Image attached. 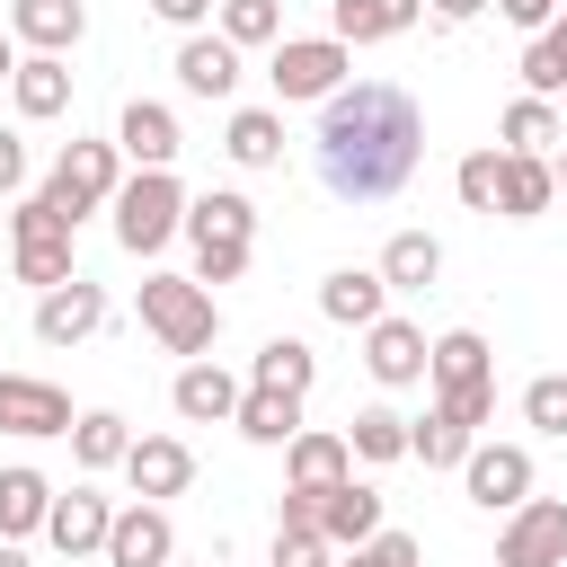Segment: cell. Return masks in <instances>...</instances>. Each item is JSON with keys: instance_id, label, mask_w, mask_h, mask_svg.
Listing matches in <instances>:
<instances>
[{"instance_id": "obj_1", "label": "cell", "mask_w": 567, "mask_h": 567, "mask_svg": "<svg viewBox=\"0 0 567 567\" xmlns=\"http://www.w3.org/2000/svg\"><path fill=\"white\" fill-rule=\"evenodd\" d=\"M425 159V106L390 80H354L319 106V177L337 204H390Z\"/></svg>"}, {"instance_id": "obj_2", "label": "cell", "mask_w": 567, "mask_h": 567, "mask_svg": "<svg viewBox=\"0 0 567 567\" xmlns=\"http://www.w3.org/2000/svg\"><path fill=\"white\" fill-rule=\"evenodd\" d=\"M177 230L195 239V284L213 292V284H239V275H248L257 204H248V195H230V186H213V195H186V221H177Z\"/></svg>"}, {"instance_id": "obj_3", "label": "cell", "mask_w": 567, "mask_h": 567, "mask_svg": "<svg viewBox=\"0 0 567 567\" xmlns=\"http://www.w3.org/2000/svg\"><path fill=\"white\" fill-rule=\"evenodd\" d=\"M425 372H434V416H452L461 434H478L487 408H496V354H487V337L478 328H443L425 346Z\"/></svg>"}, {"instance_id": "obj_4", "label": "cell", "mask_w": 567, "mask_h": 567, "mask_svg": "<svg viewBox=\"0 0 567 567\" xmlns=\"http://www.w3.org/2000/svg\"><path fill=\"white\" fill-rule=\"evenodd\" d=\"M115 239L133 248V257H151V248H168L177 239V221H186V186L168 177V168H133L124 186H115Z\"/></svg>"}, {"instance_id": "obj_5", "label": "cell", "mask_w": 567, "mask_h": 567, "mask_svg": "<svg viewBox=\"0 0 567 567\" xmlns=\"http://www.w3.org/2000/svg\"><path fill=\"white\" fill-rule=\"evenodd\" d=\"M142 328H151L168 354H204L213 328H221V310H213V292H204L195 275H151V284H142Z\"/></svg>"}, {"instance_id": "obj_6", "label": "cell", "mask_w": 567, "mask_h": 567, "mask_svg": "<svg viewBox=\"0 0 567 567\" xmlns=\"http://www.w3.org/2000/svg\"><path fill=\"white\" fill-rule=\"evenodd\" d=\"M115 186H124V151H115V142H71V151L53 159V177H44V204L80 230L97 204H115Z\"/></svg>"}, {"instance_id": "obj_7", "label": "cell", "mask_w": 567, "mask_h": 567, "mask_svg": "<svg viewBox=\"0 0 567 567\" xmlns=\"http://www.w3.org/2000/svg\"><path fill=\"white\" fill-rule=\"evenodd\" d=\"M9 257H18V284H35V292L71 284V221H62L44 195H18V213H9Z\"/></svg>"}, {"instance_id": "obj_8", "label": "cell", "mask_w": 567, "mask_h": 567, "mask_svg": "<svg viewBox=\"0 0 567 567\" xmlns=\"http://www.w3.org/2000/svg\"><path fill=\"white\" fill-rule=\"evenodd\" d=\"M346 71H354V53L337 44V35H284L275 44V62H266V80H275V97L284 106H301V97H337L346 89Z\"/></svg>"}, {"instance_id": "obj_9", "label": "cell", "mask_w": 567, "mask_h": 567, "mask_svg": "<svg viewBox=\"0 0 567 567\" xmlns=\"http://www.w3.org/2000/svg\"><path fill=\"white\" fill-rule=\"evenodd\" d=\"M496 567H567V505H558V496H523V505L505 514Z\"/></svg>"}, {"instance_id": "obj_10", "label": "cell", "mask_w": 567, "mask_h": 567, "mask_svg": "<svg viewBox=\"0 0 567 567\" xmlns=\"http://www.w3.org/2000/svg\"><path fill=\"white\" fill-rule=\"evenodd\" d=\"M461 487H470V505H487V514H514V505L532 496V452H523V443H470V461H461Z\"/></svg>"}, {"instance_id": "obj_11", "label": "cell", "mask_w": 567, "mask_h": 567, "mask_svg": "<svg viewBox=\"0 0 567 567\" xmlns=\"http://www.w3.org/2000/svg\"><path fill=\"white\" fill-rule=\"evenodd\" d=\"M106 567H168L177 558V532H168V514L159 505H124L115 523H106V549H97Z\"/></svg>"}, {"instance_id": "obj_12", "label": "cell", "mask_w": 567, "mask_h": 567, "mask_svg": "<svg viewBox=\"0 0 567 567\" xmlns=\"http://www.w3.org/2000/svg\"><path fill=\"white\" fill-rule=\"evenodd\" d=\"M0 434H71V399L35 372H0Z\"/></svg>"}, {"instance_id": "obj_13", "label": "cell", "mask_w": 567, "mask_h": 567, "mask_svg": "<svg viewBox=\"0 0 567 567\" xmlns=\"http://www.w3.org/2000/svg\"><path fill=\"white\" fill-rule=\"evenodd\" d=\"M97 328H106V292L80 284V275L35 301V337H44V346H80V337H97Z\"/></svg>"}, {"instance_id": "obj_14", "label": "cell", "mask_w": 567, "mask_h": 567, "mask_svg": "<svg viewBox=\"0 0 567 567\" xmlns=\"http://www.w3.org/2000/svg\"><path fill=\"white\" fill-rule=\"evenodd\" d=\"M372 532H381V487H363V478L319 487V540L328 549H363Z\"/></svg>"}, {"instance_id": "obj_15", "label": "cell", "mask_w": 567, "mask_h": 567, "mask_svg": "<svg viewBox=\"0 0 567 567\" xmlns=\"http://www.w3.org/2000/svg\"><path fill=\"white\" fill-rule=\"evenodd\" d=\"M363 363H372V381H390V390H408V381H425V328H408V319H372L363 328Z\"/></svg>"}, {"instance_id": "obj_16", "label": "cell", "mask_w": 567, "mask_h": 567, "mask_svg": "<svg viewBox=\"0 0 567 567\" xmlns=\"http://www.w3.org/2000/svg\"><path fill=\"white\" fill-rule=\"evenodd\" d=\"M124 478H133L142 505H159V496H177V487L195 478V452H186L177 434H142V443L124 452Z\"/></svg>"}, {"instance_id": "obj_17", "label": "cell", "mask_w": 567, "mask_h": 567, "mask_svg": "<svg viewBox=\"0 0 567 567\" xmlns=\"http://www.w3.org/2000/svg\"><path fill=\"white\" fill-rule=\"evenodd\" d=\"M106 523H115V505H106L97 487H71V496H53L44 540H53L62 558H89V549H106Z\"/></svg>"}, {"instance_id": "obj_18", "label": "cell", "mask_w": 567, "mask_h": 567, "mask_svg": "<svg viewBox=\"0 0 567 567\" xmlns=\"http://www.w3.org/2000/svg\"><path fill=\"white\" fill-rule=\"evenodd\" d=\"M115 151L133 159V168H168L186 142H177V115L168 106H151V97H133L124 106V124H115Z\"/></svg>"}, {"instance_id": "obj_19", "label": "cell", "mask_w": 567, "mask_h": 567, "mask_svg": "<svg viewBox=\"0 0 567 567\" xmlns=\"http://www.w3.org/2000/svg\"><path fill=\"white\" fill-rule=\"evenodd\" d=\"M168 408H177L186 425H221V416H239V381H230L221 363H186V372L168 381Z\"/></svg>"}, {"instance_id": "obj_20", "label": "cell", "mask_w": 567, "mask_h": 567, "mask_svg": "<svg viewBox=\"0 0 567 567\" xmlns=\"http://www.w3.org/2000/svg\"><path fill=\"white\" fill-rule=\"evenodd\" d=\"M284 470H292V487H301V496H319V487L354 478V452H346V434H319V425H301V434L284 443Z\"/></svg>"}, {"instance_id": "obj_21", "label": "cell", "mask_w": 567, "mask_h": 567, "mask_svg": "<svg viewBox=\"0 0 567 567\" xmlns=\"http://www.w3.org/2000/svg\"><path fill=\"white\" fill-rule=\"evenodd\" d=\"M9 97H18V115H27V124L62 115V106H71V62H62V53H27V62L9 71Z\"/></svg>"}, {"instance_id": "obj_22", "label": "cell", "mask_w": 567, "mask_h": 567, "mask_svg": "<svg viewBox=\"0 0 567 567\" xmlns=\"http://www.w3.org/2000/svg\"><path fill=\"white\" fill-rule=\"evenodd\" d=\"M9 27H18L35 53H71V44L89 35V9H80V0H18Z\"/></svg>"}, {"instance_id": "obj_23", "label": "cell", "mask_w": 567, "mask_h": 567, "mask_svg": "<svg viewBox=\"0 0 567 567\" xmlns=\"http://www.w3.org/2000/svg\"><path fill=\"white\" fill-rule=\"evenodd\" d=\"M416 9H425V0H337V27H328V35H337V44L354 53V44L408 35V27H416Z\"/></svg>"}, {"instance_id": "obj_24", "label": "cell", "mask_w": 567, "mask_h": 567, "mask_svg": "<svg viewBox=\"0 0 567 567\" xmlns=\"http://www.w3.org/2000/svg\"><path fill=\"white\" fill-rule=\"evenodd\" d=\"M177 80H186L195 97H230V89H239V44H221V35H186V44H177Z\"/></svg>"}, {"instance_id": "obj_25", "label": "cell", "mask_w": 567, "mask_h": 567, "mask_svg": "<svg viewBox=\"0 0 567 567\" xmlns=\"http://www.w3.org/2000/svg\"><path fill=\"white\" fill-rule=\"evenodd\" d=\"M549 195H558L549 159H523V151H505V168H496V213H505V221H532V213H549Z\"/></svg>"}, {"instance_id": "obj_26", "label": "cell", "mask_w": 567, "mask_h": 567, "mask_svg": "<svg viewBox=\"0 0 567 567\" xmlns=\"http://www.w3.org/2000/svg\"><path fill=\"white\" fill-rule=\"evenodd\" d=\"M381 301H390V284H381V275H363V266H346V275H328V284H319V310H328L337 328H372V319H381Z\"/></svg>"}, {"instance_id": "obj_27", "label": "cell", "mask_w": 567, "mask_h": 567, "mask_svg": "<svg viewBox=\"0 0 567 567\" xmlns=\"http://www.w3.org/2000/svg\"><path fill=\"white\" fill-rule=\"evenodd\" d=\"M44 514H53V487H44V470H0V540H27V532H44Z\"/></svg>"}, {"instance_id": "obj_28", "label": "cell", "mask_w": 567, "mask_h": 567, "mask_svg": "<svg viewBox=\"0 0 567 567\" xmlns=\"http://www.w3.org/2000/svg\"><path fill=\"white\" fill-rule=\"evenodd\" d=\"M372 275H381L390 292H425V284L443 275V248H434L425 230H399V239L381 248V266H372Z\"/></svg>"}, {"instance_id": "obj_29", "label": "cell", "mask_w": 567, "mask_h": 567, "mask_svg": "<svg viewBox=\"0 0 567 567\" xmlns=\"http://www.w3.org/2000/svg\"><path fill=\"white\" fill-rule=\"evenodd\" d=\"M310 381H319V354L301 337H275L257 354V372H248V390H284V399H310Z\"/></svg>"}, {"instance_id": "obj_30", "label": "cell", "mask_w": 567, "mask_h": 567, "mask_svg": "<svg viewBox=\"0 0 567 567\" xmlns=\"http://www.w3.org/2000/svg\"><path fill=\"white\" fill-rule=\"evenodd\" d=\"M523 97H567V18H549L532 44H523Z\"/></svg>"}, {"instance_id": "obj_31", "label": "cell", "mask_w": 567, "mask_h": 567, "mask_svg": "<svg viewBox=\"0 0 567 567\" xmlns=\"http://www.w3.org/2000/svg\"><path fill=\"white\" fill-rule=\"evenodd\" d=\"M221 151H230L239 168H275V159H284V115L239 106V115H230V133H221Z\"/></svg>"}, {"instance_id": "obj_32", "label": "cell", "mask_w": 567, "mask_h": 567, "mask_svg": "<svg viewBox=\"0 0 567 567\" xmlns=\"http://www.w3.org/2000/svg\"><path fill=\"white\" fill-rule=\"evenodd\" d=\"M248 443H292L301 434V399H284V390H239V416H230Z\"/></svg>"}, {"instance_id": "obj_33", "label": "cell", "mask_w": 567, "mask_h": 567, "mask_svg": "<svg viewBox=\"0 0 567 567\" xmlns=\"http://www.w3.org/2000/svg\"><path fill=\"white\" fill-rule=\"evenodd\" d=\"M124 452H133V434H124V416H115V408L71 416V461H80V470H115Z\"/></svg>"}, {"instance_id": "obj_34", "label": "cell", "mask_w": 567, "mask_h": 567, "mask_svg": "<svg viewBox=\"0 0 567 567\" xmlns=\"http://www.w3.org/2000/svg\"><path fill=\"white\" fill-rule=\"evenodd\" d=\"M549 142H567L558 106H549V97H514V106H505V151H523V159H549Z\"/></svg>"}, {"instance_id": "obj_35", "label": "cell", "mask_w": 567, "mask_h": 567, "mask_svg": "<svg viewBox=\"0 0 567 567\" xmlns=\"http://www.w3.org/2000/svg\"><path fill=\"white\" fill-rule=\"evenodd\" d=\"M346 452H354V461H408V416L363 408V416H354V434H346Z\"/></svg>"}, {"instance_id": "obj_36", "label": "cell", "mask_w": 567, "mask_h": 567, "mask_svg": "<svg viewBox=\"0 0 567 567\" xmlns=\"http://www.w3.org/2000/svg\"><path fill=\"white\" fill-rule=\"evenodd\" d=\"M221 44H284V9L275 0H221Z\"/></svg>"}, {"instance_id": "obj_37", "label": "cell", "mask_w": 567, "mask_h": 567, "mask_svg": "<svg viewBox=\"0 0 567 567\" xmlns=\"http://www.w3.org/2000/svg\"><path fill=\"white\" fill-rule=\"evenodd\" d=\"M408 452H416L425 470H461V461H470V434H461L452 416H425V425H408Z\"/></svg>"}, {"instance_id": "obj_38", "label": "cell", "mask_w": 567, "mask_h": 567, "mask_svg": "<svg viewBox=\"0 0 567 567\" xmlns=\"http://www.w3.org/2000/svg\"><path fill=\"white\" fill-rule=\"evenodd\" d=\"M496 168H505V151H470V159L452 168V186H461L470 213H496Z\"/></svg>"}, {"instance_id": "obj_39", "label": "cell", "mask_w": 567, "mask_h": 567, "mask_svg": "<svg viewBox=\"0 0 567 567\" xmlns=\"http://www.w3.org/2000/svg\"><path fill=\"white\" fill-rule=\"evenodd\" d=\"M523 416H532L540 434H567V372H540V381L523 390Z\"/></svg>"}, {"instance_id": "obj_40", "label": "cell", "mask_w": 567, "mask_h": 567, "mask_svg": "<svg viewBox=\"0 0 567 567\" xmlns=\"http://www.w3.org/2000/svg\"><path fill=\"white\" fill-rule=\"evenodd\" d=\"M346 567H416V540H408V532H390V523H381V532H372V540H363V549H354V558H346Z\"/></svg>"}, {"instance_id": "obj_41", "label": "cell", "mask_w": 567, "mask_h": 567, "mask_svg": "<svg viewBox=\"0 0 567 567\" xmlns=\"http://www.w3.org/2000/svg\"><path fill=\"white\" fill-rule=\"evenodd\" d=\"M275 567H337V549L319 532H275Z\"/></svg>"}, {"instance_id": "obj_42", "label": "cell", "mask_w": 567, "mask_h": 567, "mask_svg": "<svg viewBox=\"0 0 567 567\" xmlns=\"http://www.w3.org/2000/svg\"><path fill=\"white\" fill-rule=\"evenodd\" d=\"M18 186H27V142L0 133V195H18Z\"/></svg>"}, {"instance_id": "obj_43", "label": "cell", "mask_w": 567, "mask_h": 567, "mask_svg": "<svg viewBox=\"0 0 567 567\" xmlns=\"http://www.w3.org/2000/svg\"><path fill=\"white\" fill-rule=\"evenodd\" d=\"M496 9H505V18H514V27H532V35H540V27H549V18H558V0H496Z\"/></svg>"}, {"instance_id": "obj_44", "label": "cell", "mask_w": 567, "mask_h": 567, "mask_svg": "<svg viewBox=\"0 0 567 567\" xmlns=\"http://www.w3.org/2000/svg\"><path fill=\"white\" fill-rule=\"evenodd\" d=\"M151 9H159L168 27H204V18H213V0H151Z\"/></svg>"}, {"instance_id": "obj_45", "label": "cell", "mask_w": 567, "mask_h": 567, "mask_svg": "<svg viewBox=\"0 0 567 567\" xmlns=\"http://www.w3.org/2000/svg\"><path fill=\"white\" fill-rule=\"evenodd\" d=\"M425 9H434V18H452V27H461V18H478V9H487V0H425Z\"/></svg>"}, {"instance_id": "obj_46", "label": "cell", "mask_w": 567, "mask_h": 567, "mask_svg": "<svg viewBox=\"0 0 567 567\" xmlns=\"http://www.w3.org/2000/svg\"><path fill=\"white\" fill-rule=\"evenodd\" d=\"M549 177H558V195H567V142H558V151H549Z\"/></svg>"}, {"instance_id": "obj_47", "label": "cell", "mask_w": 567, "mask_h": 567, "mask_svg": "<svg viewBox=\"0 0 567 567\" xmlns=\"http://www.w3.org/2000/svg\"><path fill=\"white\" fill-rule=\"evenodd\" d=\"M0 567H35V558H27V549H18V540H0Z\"/></svg>"}, {"instance_id": "obj_48", "label": "cell", "mask_w": 567, "mask_h": 567, "mask_svg": "<svg viewBox=\"0 0 567 567\" xmlns=\"http://www.w3.org/2000/svg\"><path fill=\"white\" fill-rule=\"evenodd\" d=\"M9 71H18V44H9V35H0V80H9Z\"/></svg>"}, {"instance_id": "obj_49", "label": "cell", "mask_w": 567, "mask_h": 567, "mask_svg": "<svg viewBox=\"0 0 567 567\" xmlns=\"http://www.w3.org/2000/svg\"><path fill=\"white\" fill-rule=\"evenodd\" d=\"M558 124H567V106H558Z\"/></svg>"}, {"instance_id": "obj_50", "label": "cell", "mask_w": 567, "mask_h": 567, "mask_svg": "<svg viewBox=\"0 0 567 567\" xmlns=\"http://www.w3.org/2000/svg\"><path fill=\"white\" fill-rule=\"evenodd\" d=\"M168 567H177V558H168Z\"/></svg>"}]
</instances>
